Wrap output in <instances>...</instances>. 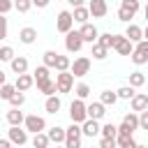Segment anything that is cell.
<instances>
[{"label":"cell","instance_id":"obj_1","mask_svg":"<svg viewBox=\"0 0 148 148\" xmlns=\"http://www.w3.org/2000/svg\"><path fill=\"white\" fill-rule=\"evenodd\" d=\"M69 120L76 123V125H83L88 120V104L83 99H74L69 104Z\"/></svg>","mask_w":148,"mask_h":148},{"label":"cell","instance_id":"obj_2","mask_svg":"<svg viewBox=\"0 0 148 148\" xmlns=\"http://www.w3.org/2000/svg\"><path fill=\"white\" fill-rule=\"evenodd\" d=\"M139 130V113L130 111L123 116V123L118 125V134H127V136H134V132Z\"/></svg>","mask_w":148,"mask_h":148},{"label":"cell","instance_id":"obj_3","mask_svg":"<svg viewBox=\"0 0 148 148\" xmlns=\"http://www.w3.org/2000/svg\"><path fill=\"white\" fill-rule=\"evenodd\" d=\"M136 12H139V0H123L120 7H118V18L130 23L136 16Z\"/></svg>","mask_w":148,"mask_h":148},{"label":"cell","instance_id":"obj_4","mask_svg":"<svg viewBox=\"0 0 148 148\" xmlns=\"http://www.w3.org/2000/svg\"><path fill=\"white\" fill-rule=\"evenodd\" d=\"M67 130V136H65V148H81V139H83V132H81V125H76V123H72L69 127H65Z\"/></svg>","mask_w":148,"mask_h":148},{"label":"cell","instance_id":"obj_5","mask_svg":"<svg viewBox=\"0 0 148 148\" xmlns=\"http://www.w3.org/2000/svg\"><path fill=\"white\" fill-rule=\"evenodd\" d=\"M56 30H58V32H62V35H67L69 30H74V16H72V12H69V9L58 12V18H56Z\"/></svg>","mask_w":148,"mask_h":148},{"label":"cell","instance_id":"obj_6","mask_svg":"<svg viewBox=\"0 0 148 148\" xmlns=\"http://www.w3.org/2000/svg\"><path fill=\"white\" fill-rule=\"evenodd\" d=\"M83 37H81V32L79 30H69L67 35H65V49H67V53H79L81 49H83Z\"/></svg>","mask_w":148,"mask_h":148},{"label":"cell","instance_id":"obj_7","mask_svg":"<svg viewBox=\"0 0 148 148\" xmlns=\"http://www.w3.org/2000/svg\"><path fill=\"white\" fill-rule=\"evenodd\" d=\"M23 127L30 132V134H39V132H46L49 127H46V120L42 118V116H37V113H30V116H25V123H23Z\"/></svg>","mask_w":148,"mask_h":148},{"label":"cell","instance_id":"obj_8","mask_svg":"<svg viewBox=\"0 0 148 148\" xmlns=\"http://www.w3.org/2000/svg\"><path fill=\"white\" fill-rule=\"evenodd\" d=\"M90 65H92V62H90V58H88V56H79V58L72 62L69 72L74 74V79H83V76L90 72Z\"/></svg>","mask_w":148,"mask_h":148},{"label":"cell","instance_id":"obj_9","mask_svg":"<svg viewBox=\"0 0 148 148\" xmlns=\"http://www.w3.org/2000/svg\"><path fill=\"white\" fill-rule=\"evenodd\" d=\"M56 86H58V95L72 92V88H74V74L72 72H58L56 74Z\"/></svg>","mask_w":148,"mask_h":148},{"label":"cell","instance_id":"obj_10","mask_svg":"<svg viewBox=\"0 0 148 148\" xmlns=\"http://www.w3.org/2000/svg\"><path fill=\"white\" fill-rule=\"evenodd\" d=\"M113 49H116V53H118V56H132L134 44H132L125 35H116V39H113Z\"/></svg>","mask_w":148,"mask_h":148},{"label":"cell","instance_id":"obj_11","mask_svg":"<svg viewBox=\"0 0 148 148\" xmlns=\"http://www.w3.org/2000/svg\"><path fill=\"white\" fill-rule=\"evenodd\" d=\"M7 139H9L14 146H25V143H28V130H25V127H9Z\"/></svg>","mask_w":148,"mask_h":148},{"label":"cell","instance_id":"obj_12","mask_svg":"<svg viewBox=\"0 0 148 148\" xmlns=\"http://www.w3.org/2000/svg\"><path fill=\"white\" fill-rule=\"evenodd\" d=\"M79 32H81L83 42H86V44H90V46H92V44L99 39V30H97L92 23H83V25L79 28Z\"/></svg>","mask_w":148,"mask_h":148},{"label":"cell","instance_id":"obj_13","mask_svg":"<svg viewBox=\"0 0 148 148\" xmlns=\"http://www.w3.org/2000/svg\"><path fill=\"white\" fill-rule=\"evenodd\" d=\"M46 136H49V141H51V143L62 146V143H65V136H67V130H65V127H60V125H53V127H49V130H46Z\"/></svg>","mask_w":148,"mask_h":148},{"label":"cell","instance_id":"obj_14","mask_svg":"<svg viewBox=\"0 0 148 148\" xmlns=\"http://www.w3.org/2000/svg\"><path fill=\"white\" fill-rule=\"evenodd\" d=\"M88 9H90V16L92 18H104L106 12H109V5H106V0H90L88 2Z\"/></svg>","mask_w":148,"mask_h":148},{"label":"cell","instance_id":"obj_15","mask_svg":"<svg viewBox=\"0 0 148 148\" xmlns=\"http://www.w3.org/2000/svg\"><path fill=\"white\" fill-rule=\"evenodd\" d=\"M130 106H132V111H134V113L146 111V109H148V95H146V92H136V95L130 99Z\"/></svg>","mask_w":148,"mask_h":148},{"label":"cell","instance_id":"obj_16","mask_svg":"<svg viewBox=\"0 0 148 148\" xmlns=\"http://www.w3.org/2000/svg\"><path fill=\"white\" fill-rule=\"evenodd\" d=\"M125 37H127L132 44H139V42L143 39V28H141V25H136V23H127Z\"/></svg>","mask_w":148,"mask_h":148},{"label":"cell","instance_id":"obj_17","mask_svg":"<svg viewBox=\"0 0 148 148\" xmlns=\"http://www.w3.org/2000/svg\"><path fill=\"white\" fill-rule=\"evenodd\" d=\"M9 67H12V72H14L16 76L28 74V58H25V56H16V58L9 62Z\"/></svg>","mask_w":148,"mask_h":148},{"label":"cell","instance_id":"obj_18","mask_svg":"<svg viewBox=\"0 0 148 148\" xmlns=\"http://www.w3.org/2000/svg\"><path fill=\"white\" fill-rule=\"evenodd\" d=\"M14 86H16L18 92H25V90H30V88L35 86V76H32V74H21V76H16Z\"/></svg>","mask_w":148,"mask_h":148},{"label":"cell","instance_id":"obj_19","mask_svg":"<svg viewBox=\"0 0 148 148\" xmlns=\"http://www.w3.org/2000/svg\"><path fill=\"white\" fill-rule=\"evenodd\" d=\"M7 123H9V127H23V123H25L23 111L21 109H9L7 111Z\"/></svg>","mask_w":148,"mask_h":148},{"label":"cell","instance_id":"obj_20","mask_svg":"<svg viewBox=\"0 0 148 148\" xmlns=\"http://www.w3.org/2000/svg\"><path fill=\"white\" fill-rule=\"evenodd\" d=\"M35 39H37V30L32 25H25V28L18 30V42L21 44H35Z\"/></svg>","mask_w":148,"mask_h":148},{"label":"cell","instance_id":"obj_21","mask_svg":"<svg viewBox=\"0 0 148 148\" xmlns=\"http://www.w3.org/2000/svg\"><path fill=\"white\" fill-rule=\"evenodd\" d=\"M106 116V106L102 104V102H92V104H88V118H92V120H102Z\"/></svg>","mask_w":148,"mask_h":148},{"label":"cell","instance_id":"obj_22","mask_svg":"<svg viewBox=\"0 0 148 148\" xmlns=\"http://www.w3.org/2000/svg\"><path fill=\"white\" fill-rule=\"evenodd\" d=\"M99 130H102L99 120H92V118H88V120L81 125V132H83V136H97V134H99Z\"/></svg>","mask_w":148,"mask_h":148},{"label":"cell","instance_id":"obj_23","mask_svg":"<svg viewBox=\"0 0 148 148\" xmlns=\"http://www.w3.org/2000/svg\"><path fill=\"white\" fill-rule=\"evenodd\" d=\"M72 16H74V23H88V18H90V9H88V5H83V7H74V12H72Z\"/></svg>","mask_w":148,"mask_h":148},{"label":"cell","instance_id":"obj_24","mask_svg":"<svg viewBox=\"0 0 148 148\" xmlns=\"http://www.w3.org/2000/svg\"><path fill=\"white\" fill-rule=\"evenodd\" d=\"M37 90H39V92H44L46 97H51V95H56V92H58V86H56V81H53V79H49V81L37 83Z\"/></svg>","mask_w":148,"mask_h":148},{"label":"cell","instance_id":"obj_25","mask_svg":"<svg viewBox=\"0 0 148 148\" xmlns=\"http://www.w3.org/2000/svg\"><path fill=\"white\" fill-rule=\"evenodd\" d=\"M60 106H62V102H60V97H58V95H51V97H46V102H44L46 113H58V111H60Z\"/></svg>","mask_w":148,"mask_h":148},{"label":"cell","instance_id":"obj_26","mask_svg":"<svg viewBox=\"0 0 148 148\" xmlns=\"http://www.w3.org/2000/svg\"><path fill=\"white\" fill-rule=\"evenodd\" d=\"M32 76H35V83H42V81H49V79H51V74H49V67H46V65H37V67H35V72H32Z\"/></svg>","mask_w":148,"mask_h":148},{"label":"cell","instance_id":"obj_27","mask_svg":"<svg viewBox=\"0 0 148 148\" xmlns=\"http://www.w3.org/2000/svg\"><path fill=\"white\" fill-rule=\"evenodd\" d=\"M99 102H102L104 106H113V104L118 102L116 90H102V92H99Z\"/></svg>","mask_w":148,"mask_h":148},{"label":"cell","instance_id":"obj_28","mask_svg":"<svg viewBox=\"0 0 148 148\" xmlns=\"http://www.w3.org/2000/svg\"><path fill=\"white\" fill-rule=\"evenodd\" d=\"M30 143H32V148H49V136H46V132H39V134H32V139H30Z\"/></svg>","mask_w":148,"mask_h":148},{"label":"cell","instance_id":"obj_29","mask_svg":"<svg viewBox=\"0 0 148 148\" xmlns=\"http://www.w3.org/2000/svg\"><path fill=\"white\" fill-rule=\"evenodd\" d=\"M58 56H60L58 51H51V49H49V51H44V53H42V65H46L49 69H51V67H56Z\"/></svg>","mask_w":148,"mask_h":148},{"label":"cell","instance_id":"obj_30","mask_svg":"<svg viewBox=\"0 0 148 148\" xmlns=\"http://www.w3.org/2000/svg\"><path fill=\"white\" fill-rule=\"evenodd\" d=\"M18 90H16V86L14 83H5L2 88H0V99H5V102H9L14 95H16Z\"/></svg>","mask_w":148,"mask_h":148},{"label":"cell","instance_id":"obj_31","mask_svg":"<svg viewBox=\"0 0 148 148\" xmlns=\"http://www.w3.org/2000/svg\"><path fill=\"white\" fill-rule=\"evenodd\" d=\"M74 92H76V99H83V102H86V99L90 97V92H92V90H90V86H88V83H83V81H81V83H76Z\"/></svg>","mask_w":148,"mask_h":148},{"label":"cell","instance_id":"obj_32","mask_svg":"<svg viewBox=\"0 0 148 148\" xmlns=\"http://www.w3.org/2000/svg\"><path fill=\"white\" fill-rule=\"evenodd\" d=\"M116 141H118V148H136V146H139V143L134 141V136H127V134H118Z\"/></svg>","mask_w":148,"mask_h":148},{"label":"cell","instance_id":"obj_33","mask_svg":"<svg viewBox=\"0 0 148 148\" xmlns=\"http://www.w3.org/2000/svg\"><path fill=\"white\" fill-rule=\"evenodd\" d=\"M143 83H146V74H143V72L136 69V72L130 74V86H132V88H141Z\"/></svg>","mask_w":148,"mask_h":148},{"label":"cell","instance_id":"obj_34","mask_svg":"<svg viewBox=\"0 0 148 148\" xmlns=\"http://www.w3.org/2000/svg\"><path fill=\"white\" fill-rule=\"evenodd\" d=\"M116 95H118V99H132V97L136 95V88H132V86H120V88L116 90Z\"/></svg>","mask_w":148,"mask_h":148},{"label":"cell","instance_id":"obj_35","mask_svg":"<svg viewBox=\"0 0 148 148\" xmlns=\"http://www.w3.org/2000/svg\"><path fill=\"white\" fill-rule=\"evenodd\" d=\"M99 134H102V136H106V139H116V136H118V125H113V123H106V125H102Z\"/></svg>","mask_w":148,"mask_h":148},{"label":"cell","instance_id":"obj_36","mask_svg":"<svg viewBox=\"0 0 148 148\" xmlns=\"http://www.w3.org/2000/svg\"><path fill=\"white\" fill-rule=\"evenodd\" d=\"M90 56H92L95 60H104V58L109 56V49H104L102 44H97V42H95V44H92V51H90Z\"/></svg>","mask_w":148,"mask_h":148},{"label":"cell","instance_id":"obj_37","mask_svg":"<svg viewBox=\"0 0 148 148\" xmlns=\"http://www.w3.org/2000/svg\"><path fill=\"white\" fill-rule=\"evenodd\" d=\"M69 67H72V60L67 58V56H58V60H56V72H69Z\"/></svg>","mask_w":148,"mask_h":148},{"label":"cell","instance_id":"obj_38","mask_svg":"<svg viewBox=\"0 0 148 148\" xmlns=\"http://www.w3.org/2000/svg\"><path fill=\"white\" fill-rule=\"evenodd\" d=\"M14 58H16V53H14L12 46H0V60L2 62H12Z\"/></svg>","mask_w":148,"mask_h":148},{"label":"cell","instance_id":"obj_39","mask_svg":"<svg viewBox=\"0 0 148 148\" xmlns=\"http://www.w3.org/2000/svg\"><path fill=\"white\" fill-rule=\"evenodd\" d=\"M30 7H32V0H14V9L18 14H28Z\"/></svg>","mask_w":148,"mask_h":148},{"label":"cell","instance_id":"obj_40","mask_svg":"<svg viewBox=\"0 0 148 148\" xmlns=\"http://www.w3.org/2000/svg\"><path fill=\"white\" fill-rule=\"evenodd\" d=\"M113 39H116V35H111V32H104V35H99L97 44H102L104 49H113Z\"/></svg>","mask_w":148,"mask_h":148},{"label":"cell","instance_id":"obj_41","mask_svg":"<svg viewBox=\"0 0 148 148\" xmlns=\"http://www.w3.org/2000/svg\"><path fill=\"white\" fill-rule=\"evenodd\" d=\"M9 104H12V109H21V106L25 104V92H16V95L9 99Z\"/></svg>","mask_w":148,"mask_h":148},{"label":"cell","instance_id":"obj_42","mask_svg":"<svg viewBox=\"0 0 148 148\" xmlns=\"http://www.w3.org/2000/svg\"><path fill=\"white\" fill-rule=\"evenodd\" d=\"M14 9V0H0V16H7Z\"/></svg>","mask_w":148,"mask_h":148},{"label":"cell","instance_id":"obj_43","mask_svg":"<svg viewBox=\"0 0 148 148\" xmlns=\"http://www.w3.org/2000/svg\"><path fill=\"white\" fill-rule=\"evenodd\" d=\"M7 32H9V23H7V16H0V39H7Z\"/></svg>","mask_w":148,"mask_h":148},{"label":"cell","instance_id":"obj_44","mask_svg":"<svg viewBox=\"0 0 148 148\" xmlns=\"http://www.w3.org/2000/svg\"><path fill=\"white\" fill-rule=\"evenodd\" d=\"M99 148H118V141H116V139L102 136V139H99Z\"/></svg>","mask_w":148,"mask_h":148},{"label":"cell","instance_id":"obj_45","mask_svg":"<svg viewBox=\"0 0 148 148\" xmlns=\"http://www.w3.org/2000/svg\"><path fill=\"white\" fill-rule=\"evenodd\" d=\"M139 130H148V109L139 113Z\"/></svg>","mask_w":148,"mask_h":148},{"label":"cell","instance_id":"obj_46","mask_svg":"<svg viewBox=\"0 0 148 148\" xmlns=\"http://www.w3.org/2000/svg\"><path fill=\"white\" fill-rule=\"evenodd\" d=\"M49 2H51V0H32V7H37V9H44V7H49Z\"/></svg>","mask_w":148,"mask_h":148},{"label":"cell","instance_id":"obj_47","mask_svg":"<svg viewBox=\"0 0 148 148\" xmlns=\"http://www.w3.org/2000/svg\"><path fill=\"white\" fill-rule=\"evenodd\" d=\"M67 2H69L72 7H83V2H86V0H67Z\"/></svg>","mask_w":148,"mask_h":148},{"label":"cell","instance_id":"obj_48","mask_svg":"<svg viewBox=\"0 0 148 148\" xmlns=\"http://www.w3.org/2000/svg\"><path fill=\"white\" fill-rule=\"evenodd\" d=\"M0 148H12V141L9 139H0Z\"/></svg>","mask_w":148,"mask_h":148},{"label":"cell","instance_id":"obj_49","mask_svg":"<svg viewBox=\"0 0 148 148\" xmlns=\"http://www.w3.org/2000/svg\"><path fill=\"white\" fill-rule=\"evenodd\" d=\"M5 83H7V76H5V72H2V69H0V88H2V86H5Z\"/></svg>","mask_w":148,"mask_h":148},{"label":"cell","instance_id":"obj_50","mask_svg":"<svg viewBox=\"0 0 148 148\" xmlns=\"http://www.w3.org/2000/svg\"><path fill=\"white\" fill-rule=\"evenodd\" d=\"M143 39H146V42H148V25H146V28H143Z\"/></svg>","mask_w":148,"mask_h":148},{"label":"cell","instance_id":"obj_51","mask_svg":"<svg viewBox=\"0 0 148 148\" xmlns=\"http://www.w3.org/2000/svg\"><path fill=\"white\" fill-rule=\"evenodd\" d=\"M143 16H146V21H148V2H146V7H143Z\"/></svg>","mask_w":148,"mask_h":148},{"label":"cell","instance_id":"obj_52","mask_svg":"<svg viewBox=\"0 0 148 148\" xmlns=\"http://www.w3.org/2000/svg\"><path fill=\"white\" fill-rule=\"evenodd\" d=\"M136 148H148V146H143V143H139V146H136Z\"/></svg>","mask_w":148,"mask_h":148},{"label":"cell","instance_id":"obj_53","mask_svg":"<svg viewBox=\"0 0 148 148\" xmlns=\"http://www.w3.org/2000/svg\"><path fill=\"white\" fill-rule=\"evenodd\" d=\"M56 148H65V146H56Z\"/></svg>","mask_w":148,"mask_h":148},{"label":"cell","instance_id":"obj_54","mask_svg":"<svg viewBox=\"0 0 148 148\" xmlns=\"http://www.w3.org/2000/svg\"><path fill=\"white\" fill-rule=\"evenodd\" d=\"M95 148H99V146H95Z\"/></svg>","mask_w":148,"mask_h":148},{"label":"cell","instance_id":"obj_55","mask_svg":"<svg viewBox=\"0 0 148 148\" xmlns=\"http://www.w3.org/2000/svg\"><path fill=\"white\" fill-rule=\"evenodd\" d=\"M146 2H148V0H146Z\"/></svg>","mask_w":148,"mask_h":148}]
</instances>
